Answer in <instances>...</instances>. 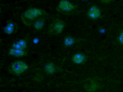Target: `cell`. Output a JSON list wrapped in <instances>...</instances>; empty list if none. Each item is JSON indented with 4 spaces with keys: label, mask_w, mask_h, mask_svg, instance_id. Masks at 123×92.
<instances>
[{
    "label": "cell",
    "mask_w": 123,
    "mask_h": 92,
    "mask_svg": "<svg viewBox=\"0 0 123 92\" xmlns=\"http://www.w3.org/2000/svg\"><path fill=\"white\" fill-rule=\"evenodd\" d=\"M77 7V6L72 2L64 0L60 1L56 8V10L63 15L68 16L73 14Z\"/></svg>",
    "instance_id": "obj_3"
},
{
    "label": "cell",
    "mask_w": 123,
    "mask_h": 92,
    "mask_svg": "<svg viewBox=\"0 0 123 92\" xmlns=\"http://www.w3.org/2000/svg\"><path fill=\"white\" fill-rule=\"evenodd\" d=\"M47 16V12L42 9L31 8L21 14V19L25 26L30 27L38 19Z\"/></svg>",
    "instance_id": "obj_1"
},
{
    "label": "cell",
    "mask_w": 123,
    "mask_h": 92,
    "mask_svg": "<svg viewBox=\"0 0 123 92\" xmlns=\"http://www.w3.org/2000/svg\"><path fill=\"white\" fill-rule=\"evenodd\" d=\"M86 57L85 55L81 53L75 54L72 57V62L76 64H81L83 63L85 60Z\"/></svg>",
    "instance_id": "obj_10"
},
{
    "label": "cell",
    "mask_w": 123,
    "mask_h": 92,
    "mask_svg": "<svg viewBox=\"0 0 123 92\" xmlns=\"http://www.w3.org/2000/svg\"><path fill=\"white\" fill-rule=\"evenodd\" d=\"M47 18V17H44L38 19L33 24L34 27L37 30H41L42 29L45 24Z\"/></svg>",
    "instance_id": "obj_12"
},
{
    "label": "cell",
    "mask_w": 123,
    "mask_h": 92,
    "mask_svg": "<svg viewBox=\"0 0 123 92\" xmlns=\"http://www.w3.org/2000/svg\"><path fill=\"white\" fill-rule=\"evenodd\" d=\"M36 92V91H34V92Z\"/></svg>",
    "instance_id": "obj_16"
},
{
    "label": "cell",
    "mask_w": 123,
    "mask_h": 92,
    "mask_svg": "<svg viewBox=\"0 0 123 92\" xmlns=\"http://www.w3.org/2000/svg\"><path fill=\"white\" fill-rule=\"evenodd\" d=\"M118 40L121 44H123V31H122L119 35L118 37Z\"/></svg>",
    "instance_id": "obj_13"
},
{
    "label": "cell",
    "mask_w": 123,
    "mask_h": 92,
    "mask_svg": "<svg viewBox=\"0 0 123 92\" xmlns=\"http://www.w3.org/2000/svg\"><path fill=\"white\" fill-rule=\"evenodd\" d=\"M8 54L16 57H20L28 55V52L26 50H20L13 48H11L8 51Z\"/></svg>",
    "instance_id": "obj_9"
},
{
    "label": "cell",
    "mask_w": 123,
    "mask_h": 92,
    "mask_svg": "<svg viewBox=\"0 0 123 92\" xmlns=\"http://www.w3.org/2000/svg\"><path fill=\"white\" fill-rule=\"evenodd\" d=\"M58 67L52 62H50L47 63L44 65V71L45 73L49 75L54 74L56 72Z\"/></svg>",
    "instance_id": "obj_7"
},
{
    "label": "cell",
    "mask_w": 123,
    "mask_h": 92,
    "mask_svg": "<svg viewBox=\"0 0 123 92\" xmlns=\"http://www.w3.org/2000/svg\"><path fill=\"white\" fill-rule=\"evenodd\" d=\"M99 32L101 34H103V33H105V29H101L99 30Z\"/></svg>",
    "instance_id": "obj_15"
},
{
    "label": "cell",
    "mask_w": 123,
    "mask_h": 92,
    "mask_svg": "<svg viewBox=\"0 0 123 92\" xmlns=\"http://www.w3.org/2000/svg\"><path fill=\"white\" fill-rule=\"evenodd\" d=\"M66 23L59 18H55L49 26L48 34L49 35L57 36L64 31Z\"/></svg>",
    "instance_id": "obj_2"
},
{
    "label": "cell",
    "mask_w": 123,
    "mask_h": 92,
    "mask_svg": "<svg viewBox=\"0 0 123 92\" xmlns=\"http://www.w3.org/2000/svg\"><path fill=\"white\" fill-rule=\"evenodd\" d=\"M77 41V40L70 35H67L64 39V46L65 47H68L72 46Z\"/></svg>",
    "instance_id": "obj_11"
},
{
    "label": "cell",
    "mask_w": 123,
    "mask_h": 92,
    "mask_svg": "<svg viewBox=\"0 0 123 92\" xmlns=\"http://www.w3.org/2000/svg\"><path fill=\"white\" fill-rule=\"evenodd\" d=\"M34 43L35 44H37L39 42V39L38 38H35L33 40Z\"/></svg>",
    "instance_id": "obj_14"
},
{
    "label": "cell",
    "mask_w": 123,
    "mask_h": 92,
    "mask_svg": "<svg viewBox=\"0 0 123 92\" xmlns=\"http://www.w3.org/2000/svg\"><path fill=\"white\" fill-rule=\"evenodd\" d=\"M88 15L91 18L93 19L98 18L101 16L100 10L96 6H93L89 9Z\"/></svg>",
    "instance_id": "obj_8"
},
{
    "label": "cell",
    "mask_w": 123,
    "mask_h": 92,
    "mask_svg": "<svg viewBox=\"0 0 123 92\" xmlns=\"http://www.w3.org/2000/svg\"><path fill=\"white\" fill-rule=\"evenodd\" d=\"M28 47L27 40L20 39L14 42L12 45V48L20 50H26Z\"/></svg>",
    "instance_id": "obj_6"
},
{
    "label": "cell",
    "mask_w": 123,
    "mask_h": 92,
    "mask_svg": "<svg viewBox=\"0 0 123 92\" xmlns=\"http://www.w3.org/2000/svg\"><path fill=\"white\" fill-rule=\"evenodd\" d=\"M28 65L23 61L16 60L11 63L8 67V72L14 75H18L28 69Z\"/></svg>",
    "instance_id": "obj_4"
},
{
    "label": "cell",
    "mask_w": 123,
    "mask_h": 92,
    "mask_svg": "<svg viewBox=\"0 0 123 92\" xmlns=\"http://www.w3.org/2000/svg\"><path fill=\"white\" fill-rule=\"evenodd\" d=\"M2 29L4 32L7 34H15L18 30V24L12 19H10L6 21L5 25L2 27Z\"/></svg>",
    "instance_id": "obj_5"
}]
</instances>
